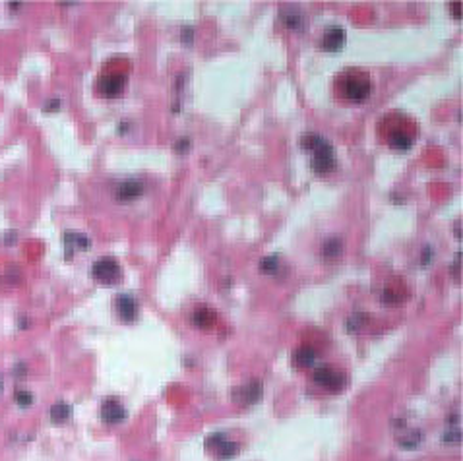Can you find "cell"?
Instances as JSON below:
<instances>
[{
	"mask_svg": "<svg viewBox=\"0 0 463 461\" xmlns=\"http://www.w3.org/2000/svg\"><path fill=\"white\" fill-rule=\"evenodd\" d=\"M370 91H372L370 82L360 74H345L341 78V95L353 103H363L365 99H368Z\"/></svg>",
	"mask_w": 463,
	"mask_h": 461,
	"instance_id": "1",
	"label": "cell"
},
{
	"mask_svg": "<svg viewBox=\"0 0 463 461\" xmlns=\"http://www.w3.org/2000/svg\"><path fill=\"white\" fill-rule=\"evenodd\" d=\"M91 273L93 277L99 281V283H105V285H114L123 279V270L118 266V262L114 258H101L93 264L91 268Z\"/></svg>",
	"mask_w": 463,
	"mask_h": 461,
	"instance_id": "2",
	"label": "cell"
},
{
	"mask_svg": "<svg viewBox=\"0 0 463 461\" xmlns=\"http://www.w3.org/2000/svg\"><path fill=\"white\" fill-rule=\"evenodd\" d=\"M312 169L318 174H326L335 169V153H333V148L324 138L312 149Z\"/></svg>",
	"mask_w": 463,
	"mask_h": 461,
	"instance_id": "3",
	"label": "cell"
},
{
	"mask_svg": "<svg viewBox=\"0 0 463 461\" xmlns=\"http://www.w3.org/2000/svg\"><path fill=\"white\" fill-rule=\"evenodd\" d=\"M314 382L330 392H341L345 388V376L332 366H318L314 368Z\"/></svg>",
	"mask_w": 463,
	"mask_h": 461,
	"instance_id": "4",
	"label": "cell"
},
{
	"mask_svg": "<svg viewBox=\"0 0 463 461\" xmlns=\"http://www.w3.org/2000/svg\"><path fill=\"white\" fill-rule=\"evenodd\" d=\"M101 418L105 420L107 425H118L126 418V409L118 399H105L101 405Z\"/></svg>",
	"mask_w": 463,
	"mask_h": 461,
	"instance_id": "5",
	"label": "cell"
},
{
	"mask_svg": "<svg viewBox=\"0 0 463 461\" xmlns=\"http://www.w3.org/2000/svg\"><path fill=\"white\" fill-rule=\"evenodd\" d=\"M124 86H126V79L124 76H118V74H111V76H103L99 79V93L103 97H118L124 91Z\"/></svg>",
	"mask_w": 463,
	"mask_h": 461,
	"instance_id": "6",
	"label": "cell"
},
{
	"mask_svg": "<svg viewBox=\"0 0 463 461\" xmlns=\"http://www.w3.org/2000/svg\"><path fill=\"white\" fill-rule=\"evenodd\" d=\"M236 401H240V403H245V405H250V403H256V401L262 397V382H258V380H252V382L245 384V386H240V388H236L235 392H233Z\"/></svg>",
	"mask_w": 463,
	"mask_h": 461,
	"instance_id": "7",
	"label": "cell"
},
{
	"mask_svg": "<svg viewBox=\"0 0 463 461\" xmlns=\"http://www.w3.org/2000/svg\"><path fill=\"white\" fill-rule=\"evenodd\" d=\"M116 312L120 316V320L124 322H134L136 316H138V303L132 295H123L116 296Z\"/></svg>",
	"mask_w": 463,
	"mask_h": 461,
	"instance_id": "8",
	"label": "cell"
},
{
	"mask_svg": "<svg viewBox=\"0 0 463 461\" xmlns=\"http://www.w3.org/2000/svg\"><path fill=\"white\" fill-rule=\"evenodd\" d=\"M345 43H347V33H345V29H341V27H330V29L324 33V39H322L324 51L337 52L345 47Z\"/></svg>",
	"mask_w": 463,
	"mask_h": 461,
	"instance_id": "9",
	"label": "cell"
},
{
	"mask_svg": "<svg viewBox=\"0 0 463 461\" xmlns=\"http://www.w3.org/2000/svg\"><path fill=\"white\" fill-rule=\"evenodd\" d=\"M142 192H144V184L140 181H124V183L116 186L114 196H116L118 202H132L136 198H140Z\"/></svg>",
	"mask_w": 463,
	"mask_h": 461,
	"instance_id": "10",
	"label": "cell"
},
{
	"mask_svg": "<svg viewBox=\"0 0 463 461\" xmlns=\"http://www.w3.org/2000/svg\"><path fill=\"white\" fill-rule=\"evenodd\" d=\"M62 240H64V248H66V256L68 258L74 254V250H88L91 246V240L88 236L79 235V233H72V231H66L64 236H62Z\"/></svg>",
	"mask_w": 463,
	"mask_h": 461,
	"instance_id": "11",
	"label": "cell"
},
{
	"mask_svg": "<svg viewBox=\"0 0 463 461\" xmlns=\"http://www.w3.org/2000/svg\"><path fill=\"white\" fill-rule=\"evenodd\" d=\"M192 324L196 326V328H202V330L211 328V326L215 324V312L210 310L208 306H200V308H196V310H194Z\"/></svg>",
	"mask_w": 463,
	"mask_h": 461,
	"instance_id": "12",
	"label": "cell"
},
{
	"mask_svg": "<svg viewBox=\"0 0 463 461\" xmlns=\"http://www.w3.org/2000/svg\"><path fill=\"white\" fill-rule=\"evenodd\" d=\"M314 360H316L314 349L308 347V345L297 349V351L293 353V363H295V366H298V368H308V366L314 365Z\"/></svg>",
	"mask_w": 463,
	"mask_h": 461,
	"instance_id": "13",
	"label": "cell"
},
{
	"mask_svg": "<svg viewBox=\"0 0 463 461\" xmlns=\"http://www.w3.org/2000/svg\"><path fill=\"white\" fill-rule=\"evenodd\" d=\"M388 142H390V146L395 148L397 151H407V149H411V146H413V138L403 130L392 132V136H390Z\"/></svg>",
	"mask_w": 463,
	"mask_h": 461,
	"instance_id": "14",
	"label": "cell"
},
{
	"mask_svg": "<svg viewBox=\"0 0 463 461\" xmlns=\"http://www.w3.org/2000/svg\"><path fill=\"white\" fill-rule=\"evenodd\" d=\"M72 415V407L68 403H64V401H58V403H54L53 407H51V413H49V417L53 423H64V420H68Z\"/></svg>",
	"mask_w": 463,
	"mask_h": 461,
	"instance_id": "15",
	"label": "cell"
},
{
	"mask_svg": "<svg viewBox=\"0 0 463 461\" xmlns=\"http://www.w3.org/2000/svg\"><path fill=\"white\" fill-rule=\"evenodd\" d=\"M283 24L289 27V29H293V31H300L303 27H305V17L300 12L297 10H291V12H285L283 14Z\"/></svg>",
	"mask_w": 463,
	"mask_h": 461,
	"instance_id": "16",
	"label": "cell"
},
{
	"mask_svg": "<svg viewBox=\"0 0 463 461\" xmlns=\"http://www.w3.org/2000/svg\"><path fill=\"white\" fill-rule=\"evenodd\" d=\"M343 250V243H341V238H328V240H324V246H322V254L326 258H335V256H339V252Z\"/></svg>",
	"mask_w": 463,
	"mask_h": 461,
	"instance_id": "17",
	"label": "cell"
},
{
	"mask_svg": "<svg viewBox=\"0 0 463 461\" xmlns=\"http://www.w3.org/2000/svg\"><path fill=\"white\" fill-rule=\"evenodd\" d=\"M236 453H238V444H235V442H223L217 448V455L221 459H231Z\"/></svg>",
	"mask_w": 463,
	"mask_h": 461,
	"instance_id": "18",
	"label": "cell"
},
{
	"mask_svg": "<svg viewBox=\"0 0 463 461\" xmlns=\"http://www.w3.org/2000/svg\"><path fill=\"white\" fill-rule=\"evenodd\" d=\"M277 266H279V258L277 256H266L260 262V270L264 273H273V271L277 270Z\"/></svg>",
	"mask_w": 463,
	"mask_h": 461,
	"instance_id": "19",
	"label": "cell"
},
{
	"mask_svg": "<svg viewBox=\"0 0 463 461\" xmlns=\"http://www.w3.org/2000/svg\"><path fill=\"white\" fill-rule=\"evenodd\" d=\"M14 397H16V403L22 405V407H29L33 403V393L27 392V390H18L14 393Z\"/></svg>",
	"mask_w": 463,
	"mask_h": 461,
	"instance_id": "20",
	"label": "cell"
},
{
	"mask_svg": "<svg viewBox=\"0 0 463 461\" xmlns=\"http://www.w3.org/2000/svg\"><path fill=\"white\" fill-rule=\"evenodd\" d=\"M420 440H422V434H419V432H413V434L401 438L399 442H401L403 448H415L417 444H420Z\"/></svg>",
	"mask_w": 463,
	"mask_h": 461,
	"instance_id": "21",
	"label": "cell"
},
{
	"mask_svg": "<svg viewBox=\"0 0 463 461\" xmlns=\"http://www.w3.org/2000/svg\"><path fill=\"white\" fill-rule=\"evenodd\" d=\"M365 318H367V314H355V316H351L347 326H349L351 331H357L360 330V326L365 324Z\"/></svg>",
	"mask_w": 463,
	"mask_h": 461,
	"instance_id": "22",
	"label": "cell"
},
{
	"mask_svg": "<svg viewBox=\"0 0 463 461\" xmlns=\"http://www.w3.org/2000/svg\"><path fill=\"white\" fill-rule=\"evenodd\" d=\"M223 442H225V434H223V432H215V434H211L210 438L206 440V446H208V448H211V446H217L219 448Z\"/></svg>",
	"mask_w": 463,
	"mask_h": 461,
	"instance_id": "23",
	"label": "cell"
},
{
	"mask_svg": "<svg viewBox=\"0 0 463 461\" xmlns=\"http://www.w3.org/2000/svg\"><path fill=\"white\" fill-rule=\"evenodd\" d=\"M190 146H192V144H190V139H188V138L178 139V142H176V144H175L176 153H180V155H184L186 151H190Z\"/></svg>",
	"mask_w": 463,
	"mask_h": 461,
	"instance_id": "24",
	"label": "cell"
},
{
	"mask_svg": "<svg viewBox=\"0 0 463 461\" xmlns=\"http://www.w3.org/2000/svg\"><path fill=\"white\" fill-rule=\"evenodd\" d=\"M444 440H446V442H455V444H457V442L461 440V436H459V430H457V428H450V430L446 432Z\"/></svg>",
	"mask_w": 463,
	"mask_h": 461,
	"instance_id": "25",
	"label": "cell"
},
{
	"mask_svg": "<svg viewBox=\"0 0 463 461\" xmlns=\"http://www.w3.org/2000/svg\"><path fill=\"white\" fill-rule=\"evenodd\" d=\"M61 109V101L58 99H51V101H47V105L43 107V111H58Z\"/></svg>",
	"mask_w": 463,
	"mask_h": 461,
	"instance_id": "26",
	"label": "cell"
},
{
	"mask_svg": "<svg viewBox=\"0 0 463 461\" xmlns=\"http://www.w3.org/2000/svg\"><path fill=\"white\" fill-rule=\"evenodd\" d=\"M192 37H194L192 27H184L183 29V41L184 43H192Z\"/></svg>",
	"mask_w": 463,
	"mask_h": 461,
	"instance_id": "27",
	"label": "cell"
},
{
	"mask_svg": "<svg viewBox=\"0 0 463 461\" xmlns=\"http://www.w3.org/2000/svg\"><path fill=\"white\" fill-rule=\"evenodd\" d=\"M454 16L459 19V2H454Z\"/></svg>",
	"mask_w": 463,
	"mask_h": 461,
	"instance_id": "28",
	"label": "cell"
},
{
	"mask_svg": "<svg viewBox=\"0 0 463 461\" xmlns=\"http://www.w3.org/2000/svg\"><path fill=\"white\" fill-rule=\"evenodd\" d=\"M128 128H130V124H126V122H123V124H120V126H118V132H128Z\"/></svg>",
	"mask_w": 463,
	"mask_h": 461,
	"instance_id": "29",
	"label": "cell"
},
{
	"mask_svg": "<svg viewBox=\"0 0 463 461\" xmlns=\"http://www.w3.org/2000/svg\"><path fill=\"white\" fill-rule=\"evenodd\" d=\"M0 392H2V382H0Z\"/></svg>",
	"mask_w": 463,
	"mask_h": 461,
	"instance_id": "30",
	"label": "cell"
}]
</instances>
